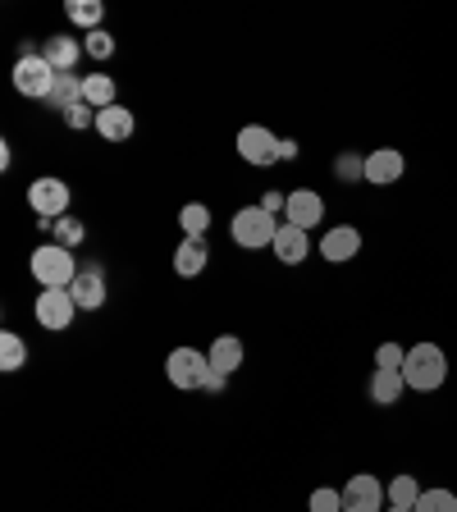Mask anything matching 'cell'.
<instances>
[{
  "label": "cell",
  "instance_id": "6",
  "mask_svg": "<svg viewBox=\"0 0 457 512\" xmlns=\"http://www.w3.org/2000/svg\"><path fill=\"white\" fill-rule=\"evenodd\" d=\"M37 325L42 330H51V334H64L69 325H74V311H78V302H74V293L69 288H42L37 293Z\"/></svg>",
  "mask_w": 457,
  "mask_h": 512
},
{
  "label": "cell",
  "instance_id": "26",
  "mask_svg": "<svg viewBox=\"0 0 457 512\" xmlns=\"http://www.w3.org/2000/svg\"><path fill=\"white\" fill-rule=\"evenodd\" d=\"M412 512H457V494L453 490H421Z\"/></svg>",
  "mask_w": 457,
  "mask_h": 512
},
{
  "label": "cell",
  "instance_id": "15",
  "mask_svg": "<svg viewBox=\"0 0 457 512\" xmlns=\"http://www.w3.org/2000/svg\"><path fill=\"white\" fill-rule=\"evenodd\" d=\"M133 128H138V119H133V110L119 106V101L96 115V133H101L106 142H128V138H133Z\"/></svg>",
  "mask_w": 457,
  "mask_h": 512
},
{
  "label": "cell",
  "instance_id": "25",
  "mask_svg": "<svg viewBox=\"0 0 457 512\" xmlns=\"http://www.w3.org/2000/svg\"><path fill=\"white\" fill-rule=\"evenodd\" d=\"M179 224H183V234H188V238H202L206 229H211V211H206L202 202H188L179 211Z\"/></svg>",
  "mask_w": 457,
  "mask_h": 512
},
{
  "label": "cell",
  "instance_id": "27",
  "mask_svg": "<svg viewBox=\"0 0 457 512\" xmlns=\"http://www.w3.org/2000/svg\"><path fill=\"white\" fill-rule=\"evenodd\" d=\"M87 238V229H83V220H74V215H64V220H55V243L60 247H69L74 252L78 243Z\"/></svg>",
  "mask_w": 457,
  "mask_h": 512
},
{
  "label": "cell",
  "instance_id": "5",
  "mask_svg": "<svg viewBox=\"0 0 457 512\" xmlns=\"http://www.w3.org/2000/svg\"><path fill=\"white\" fill-rule=\"evenodd\" d=\"M165 375H170L174 389H202L206 375H211V357L197 348H174L165 357Z\"/></svg>",
  "mask_w": 457,
  "mask_h": 512
},
{
  "label": "cell",
  "instance_id": "2",
  "mask_svg": "<svg viewBox=\"0 0 457 512\" xmlns=\"http://www.w3.org/2000/svg\"><path fill=\"white\" fill-rule=\"evenodd\" d=\"M32 279H37L42 288H69L78 279L74 252H69V247H60V243L37 247V252H32Z\"/></svg>",
  "mask_w": 457,
  "mask_h": 512
},
{
  "label": "cell",
  "instance_id": "28",
  "mask_svg": "<svg viewBox=\"0 0 457 512\" xmlns=\"http://www.w3.org/2000/svg\"><path fill=\"white\" fill-rule=\"evenodd\" d=\"M83 51L92 55V60H110V55H115V37H110L106 28H96L83 37Z\"/></svg>",
  "mask_w": 457,
  "mask_h": 512
},
{
  "label": "cell",
  "instance_id": "31",
  "mask_svg": "<svg viewBox=\"0 0 457 512\" xmlns=\"http://www.w3.org/2000/svg\"><path fill=\"white\" fill-rule=\"evenodd\" d=\"M334 170H339V179H343V183L366 179V160H357V156H339V160H334Z\"/></svg>",
  "mask_w": 457,
  "mask_h": 512
},
{
  "label": "cell",
  "instance_id": "11",
  "mask_svg": "<svg viewBox=\"0 0 457 512\" xmlns=\"http://www.w3.org/2000/svg\"><path fill=\"white\" fill-rule=\"evenodd\" d=\"M284 220H288V224H298V229H316V224L325 220V197H320V192H311V188L288 192Z\"/></svg>",
  "mask_w": 457,
  "mask_h": 512
},
{
  "label": "cell",
  "instance_id": "8",
  "mask_svg": "<svg viewBox=\"0 0 457 512\" xmlns=\"http://www.w3.org/2000/svg\"><path fill=\"white\" fill-rule=\"evenodd\" d=\"M384 503H389L384 485L375 476H366V471H357L343 485V512H384Z\"/></svg>",
  "mask_w": 457,
  "mask_h": 512
},
{
  "label": "cell",
  "instance_id": "29",
  "mask_svg": "<svg viewBox=\"0 0 457 512\" xmlns=\"http://www.w3.org/2000/svg\"><path fill=\"white\" fill-rule=\"evenodd\" d=\"M403 362H407V352L398 343H380L375 348V366H384V371H403Z\"/></svg>",
  "mask_w": 457,
  "mask_h": 512
},
{
  "label": "cell",
  "instance_id": "3",
  "mask_svg": "<svg viewBox=\"0 0 457 512\" xmlns=\"http://www.w3.org/2000/svg\"><path fill=\"white\" fill-rule=\"evenodd\" d=\"M28 206L46 229H55V220L69 215V183L55 179V174H42L37 183H28Z\"/></svg>",
  "mask_w": 457,
  "mask_h": 512
},
{
  "label": "cell",
  "instance_id": "1",
  "mask_svg": "<svg viewBox=\"0 0 457 512\" xmlns=\"http://www.w3.org/2000/svg\"><path fill=\"white\" fill-rule=\"evenodd\" d=\"M403 380H407V389H416V394L439 389V384L448 380L444 348H439V343H416V348L407 352V362H403Z\"/></svg>",
  "mask_w": 457,
  "mask_h": 512
},
{
  "label": "cell",
  "instance_id": "10",
  "mask_svg": "<svg viewBox=\"0 0 457 512\" xmlns=\"http://www.w3.org/2000/svg\"><path fill=\"white\" fill-rule=\"evenodd\" d=\"M403 170H407V160H403V151H394V147H375L371 156H366V183H375V188H394V183L403 179Z\"/></svg>",
  "mask_w": 457,
  "mask_h": 512
},
{
  "label": "cell",
  "instance_id": "4",
  "mask_svg": "<svg viewBox=\"0 0 457 512\" xmlns=\"http://www.w3.org/2000/svg\"><path fill=\"white\" fill-rule=\"evenodd\" d=\"M229 234H234L238 247H275V234H279V220L266 211V206H243V211L234 215V224H229Z\"/></svg>",
  "mask_w": 457,
  "mask_h": 512
},
{
  "label": "cell",
  "instance_id": "14",
  "mask_svg": "<svg viewBox=\"0 0 457 512\" xmlns=\"http://www.w3.org/2000/svg\"><path fill=\"white\" fill-rule=\"evenodd\" d=\"M275 256L284 261V266H302L311 256V243H307V229H298V224H279V234H275Z\"/></svg>",
  "mask_w": 457,
  "mask_h": 512
},
{
  "label": "cell",
  "instance_id": "33",
  "mask_svg": "<svg viewBox=\"0 0 457 512\" xmlns=\"http://www.w3.org/2000/svg\"><path fill=\"white\" fill-rule=\"evenodd\" d=\"M224 380H229V375H224V371H215V366H211V375H206V384H202V389H206V394H220V389H224Z\"/></svg>",
  "mask_w": 457,
  "mask_h": 512
},
{
  "label": "cell",
  "instance_id": "20",
  "mask_svg": "<svg viewBox=\"0 0 457 512\" xmlns=\"http://www.w3.org/2000/svg\"><path fill=\"white\" fill-rule=\"evenodd\" d=\"M206 357H211L215 371L234 375L238 366H243V343H238L234 334H224V339H215V343H211V352H206Z\"/></svg>",
  "mask_w": 457,
  "mask_h": 512
},
{
  "label": "cell",
  "instance_id": "36",
  "mask_svg": "<svg viewBox=\"0 0 457 512\" xmlns=\"http://www.w3.org/2000/svg\"><path fill=\"white\" fill-rule=\"evenodd\" d=\"M384 512H412V508H384Z\"/></svg>",
  "mask_w": 457,
  "mask_h": 512
},
{
  "label": "cell",
  "instance_id": "22",
  "mask_svg": "<svg viewBox=\"0 0 457 512\" xmlns=\"http://www.w3.org/2000/svg\"><path fill=\"white\" fill-rule=\"evenodd\" d=\"M64 14H69L78 28L96 32V28H101V19H106V5H101V0H69V5H64Z\"/></svg>",
  "mask_w": 457,
  "mask_h": 512
},
{
  "label": "cell",
  "instance_id": "23",
  "mask_svg": "<svg viewBox=\"0 0 457 512\" xmlns=\"http://www.w3.org/2000/svg\"><path fill=\"white\" fill-rule=\"evenodd\" d=\"M23 366H28V343L14 330H5L0 334V371H23Z\"/></svg>",
  "mask_w": 457,
  "mask_h": 512
},
{
  "label": "cell",
  "instance_id": "13",
  "mask_svg": "<svg viewBox=\"0 0 457 512\" xmlns=\"http://www.w3.org/2000/svg\"><path fill=\"white\" fill-rule=\"evenodd\" d=\"M69 293H74L78 311H101V307H106V275H101V266H83V270H78V279L69 284Z\"/></svg>",
  "mask_w": 457,
  "mask_h": 512
},
{
  "label": "cell",
  "instance_id": "34",
  "mask_svg": "<svg viewBox=\"0 0 457 512\" xmlns=\"http://www.w3.org/2000/svg\"><path fill=\"white\" fill-rule=\"evenodd\" d=\"M261 206H266L270 215H279V211L288 206V197H279V192H266V197H261Z\"/></svg>",
  "mask_w": 457,
  "mask_h": 512
},
{
  "label": "cell",
  "instance_id": "24",
  "mask_svg": "<svg viewBox=\"0 0 457 512\" xmlns=\"http://www.w3.org/2000/svg\"><path fill=\"white\" fill-rule=\"evenodd\" d=\"M384 494H389V508H416L421 485H416V476H394L389 485H384Z\"/></svg>",
  "mask_w": 457,
  "mask_h": 512
},
{
  "label": "cell",
  "instance_id": "12",
  "mask_svg": "<svg viewBox=\"0 0 457 512\" xmlns=\"http://www.w3.org/2000/svg\"><path fill=\"white\" fill-rule=\"evenodd\" d=\"M357 252H362V234H357L352 224H334V229H325V238H320V256L334 261V266L352 261Z\"/></svg>",
  "mask_w": 457,
  "mask_h": 512
},
{
  "label": "cell",
  "instance_id": "32",
  "mask_svg": "<svg viewBox=\"0 0 457 512\" xmlns=\"http://www.w3.org/2000/svg\"><path fill=\"white\" fill-rule=\"evenodd\" d=\"M64 124H69V128H96V110L87 106V101H78V106L64 115Z\"/></svg>",
  "mask_w": 457,
  "mask_h": 512
},
{
  "label": "cell",
  "instance_id": "21",
  "mask_svg": "<svg viewBox=\"0 0 457 512\" xmlns=\"http://www.w3.org/2000/svg\"><path fill=\"white\" fill-rule=\"evenodd\" d=\"M83 101L101 115L106 106H115V78H106V74H87L83 78Z\"/></svg>",
  "mask_w": 457,
  "mask_h": 512
},
{
  "label": "cell",
  "instance_id": "35",
  "mask_svg": "<svg viewBox=\"0 0 457 512\" xmlns=\"http://www.w3.org/2000/svg\"><path fill=\"white\" fill-rule=\"evenodd\" d=\"M293 156H298V142L284 138V142H279V160H293Z\"/></svg>",
  "mask_w": 457,
  "mask_h": 512
},
{
  "label": "cell",
  "instance_id": "16",
  "mask_svg": "<svg viewBox=\"0 0 457 512\" xmlns=\"http://www.w3.org/2000/svg\"><path fill=\"white\" fill-rule=\"evenodd\" d=\"M78 55H87V51H83V42H74V37H46V46H42V60L51 64L55 74H74Z\"/></svg>",
  "mask_w": 457,
  "mask_h": 512
},
{
  "label": "cell",
  "instance_id": "30",
  "mask_svg": "<svg viewBox=\"0 0 457 512\" xmlns=\"http://www.w3.org/2000/svg\"><path fill=\"white\" fill-rule=\"evenodd\" d=\"M311 512H343V490H325V485H320V490L311 494Z\"/></svg>",
  "mask_w": 457,
  "mask_h": 512
},
{
  "label": "cell",
  "instance_id": "18",
  "mask_svg": "<svg viewBox=\"0 0 457 512\" xmlns=\"http://www.w3.org/2000/svg\"><path fill=\"white\" fill-rule=\"evenodd\" d=\"M206 261H211V247H206L202 238H183V243H179V252H174V270H179L183 279L202 275V270H206Z\"/></svg>",
  "mask_w": 457,
  "mask_h": 512
},
{
  "label": "cell",
  "instance_id": "7",
  "mask_svg": "<svg viewBox=\"0 0 457 512\" xmlns=\"http://www.w3.org/2000/svg\"><path fill=\"white\" fill-rule=\"evenodd\" d=\"M51 83H55V69L42 60V55H23V60L14 64V92L32 96V101H46Z\"/></svg>",
  "mask_w": 457,
  "mask_h": 512
},
{
  "label": "cell",
  "instance_id": "9",
  "mask_svg": "<svg viewBox=\"0 0 457 512\" xmlns=\"http://www.w3.org/2000/svg\"><path fill=\"white\" fill-rule=\"evenodd\" d=\"M279 142H284V138H275L270 128L247 124L243 133H238V156H243L247 165H275V160H279Z\"/></svg>",
  "mask_w": 457,
  "mask_h": 512
},
{
  "label": "cell",
  "instance_id": "19",
  "mask_svg": "<svg viewBox=\"0 0 457 512\" xmlns=\"http://www.w3.org/2000/svg\"><path fill=\"white\" fill-rule=\"evenodd\" d=\"M78 101H83V78H78V74H55L51 92H46V106H51V110H64V115H69Z\"/></svg>",
  "mask_w": 457,
  "mask_h": 512
},
{
  "label": "cell",
  "instance_id": "17",
  "mask_svg": "<svg viewBox=\"0 0 457 512\" xmlns=\"http://www.w3.org/2000/svg\"><path fill=\"white\" fill-rule=\"evenodd\" d=\"M403 389H407L403 371H384V366H375V375H371V403H375V407L403 403Z\"/></svg>",
  "mask_w": 457,
  "mask_h": 512
}]
</instances>
